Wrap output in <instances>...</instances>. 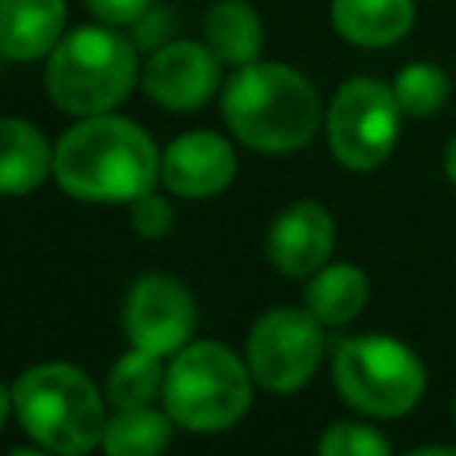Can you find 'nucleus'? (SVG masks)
Here are the masks:
<instances>
[{"label": "nucleus", "instance_id": "obj_1", "mask_svg": "<svg viewBox=\"0 0 456 456\" xmlns=\"http://www.w3.org/2000/svg\"><path fill=\"white\" fill-rule=\"evenodd\" d=\"M61 189L86 203H132L160 178L153 139L128 118L89 114L53 150Z\"/></svg>", "mask_w": 456, "mask_h": 456}, {"label": "nucleus", "instance_id": "obj_2", "mask_svg": "<svg viewBox=\"0 0 456 456\" xmlns=\"http://www.w3.org/2000/svg\"><path fill=\"white\" fill-rule=\"evenodd\" d=\"M221 114L239 142L264 153H289L314 139L321 100L296 68L249 61L228 82Z\"/></svg>", "mask_w": 456, "mask_h": 456}, {"label": "nucleus", "instance_id": "obj_3", "mask_svg": "<svg viewBox=\"0 0 456 456\" xmlns=\"http://www.w3.org/2000/svg\"><path fill=\"white\" fill-rule=\"evenodd\" d=\"M14 413L25 435H32L50 452H86L100 445L107 413L96 385L71 363H36L28 367L14 388Z\"/></svg>", "mask_w": 456, "mask_h": 456}, {"label": "nucleus", "instance_id": "obj_4", "mask_svg": "<svg viewBox=\"0 0 456 456\" xmlns=\"http://www.w3.org/2000/svg\"><path fill=\"white\" fill-rule=\"evenodd\" d=\"M135 86L132 43L103 25H82L50 50L46 93L50 100L78 118L114 110Z\"/></svg>", "mask_w": 456, "mask_h": 456}, {"label": "nucleus", "instance_id": "obj_5", "mask_svg": "<svg viewBox=\"0 0 456 456\" xmlns=\"http://www.w3.org/2000/svg\"><path fill=\"white\" fill-rule=\"evenodd\" d=\"M253 395L249 367L217 342H189L164 374V406L185 431H224Z\"/></svg>", "mask_w": 456, "mask_h": 456}, {"label": "nucleus", "instance_id": "obj_6", "mask_svg": "<svg viewBox=\"0 0 456 456\" xmlns=\"http://www.w3.org/2000/svg\"><path fill=\"white\" fill-rule=\"evenodd\" d=\"M335 385L342 399L370 417H399L424 392L420 360L388 335L346 338L335 349Z\"/></svg>", "mask_w": 456, "mask_h": 456}, {"label": "nucleus", "instance_id": "obj_7", "mask_svg": "<svg viewBox=\"0 0 456 456\" xmlns=\"http://www.w3.org/2000/svg\"><path fill=\"white\" fill-rule=\"evenodd\" d=\"M399 114H403V107L385 82L349 78L328 107L331 153L353 171L378 167L395 146Z\"/></svg>", "mask_w": 456, "mask_h": 456}, {"label": "nucleus", "instance_id": "obj_8", "mask_svg": "<svg viewBox=\"0 0 456 456\" xmlns=\"http://www.w3.org/2000/svg\"><path fill=\"white\" fill-rule=\"evenodd\" d=\"M324 356L321 321L310 310L278 306L267 310L246 342V367L267 392H292L306 385Z\"/></svg>", "mask_w": 456, "mask_h": 456}, {"label": "nucleus", "instance_id": "obj_9", "mask_svg": "<svg viewBox=\"0 0 456 456\" xmlns=\"http://www.w3.org/2000/svg\"><path fill=\"white\" fill-rule=\"evenodd\" d=\"M196 328V303L171 274H142L125 299L128 342L157 356L178 353Z\"/></svg>", "mask_w": 456, "mask_h": 456}, {"label": "nucleus", "instance_id": "obj_10", "mask_svg": "<svg viewBox=\"0 0 456 456\" xmlns=\"http://www.w3.org/2000/svg\"><path fill=\"white\" fill-rule=\"evenodd\" d=\"M221 82V57L200 43H167L160 46L142 71L146 93L171 110H196L214 96Z\"/></svg>", "mask_w": 456, "mask_h": 456}, {"label": "nucleus", "instance_id": "obj_11", "mask_svg": "<svg viewBox=\"0 0 456 456\" xmlns=\"http://www.w3.org/2000/svg\"><path fill=\"white\" fill-rule=\"evenodd\" d=\"M235 175V153L217 132H185L160 157V182L175 196H217Z\"/></svg>", "mask_w": 456, "mask_h": 456}, {"label": "nucleus", "instance_id": "obj_12", "mask_svg": "<svg viewBox=\"0 0 456 456\" xmlns=\"http://www.w3.org/2000/svg\"><path fill=\"white\" fill-rule=\"evenodd\" d=\"M331 246H335L331 214L314 200H303L281 210L267 232V256L289 278H303L324 267V260L331 256Z\"/></svg>", "mask_w": 456, "mask_h": 456}, {"label": "nucleus", "instance_id": "obj_13", "mask_svg": "<svg viewBox=\"0 0 456 456\" xmlns=\"http://www.w3.org/2000/svg\"><path fill=\"white\" fill-rule=\"evenodd\" d=\"M64 32V0H0V53L7 61L50 57Z\"/></svg>", "mask_w": 456, "mask_h": 456}, {"label": "nucleus", "instance_id": "obj_14", "mask_svg": "<svg viewBox=\"0 0 456 456\" xmlns=\"http://www.w3.org/2000/svg\"><path fill=\"white\" fill-rule=\"evenodd\" d=\"M53 171L43 132L21 118H0V196H21Z\"/></svg>", "mask_w": 456, "mask_h": 456}, {"label": "nucleus", "instance_id": "obj_15", "mask_svg": "<svg viewBox=\"0 0 456 456\" xmlns=\"http://www.w3.org/2000/svg\"><path fill=\"white\" fill-rule=\"evenodd\" d=\"M331 21L356 46H388L413 25V0H335Z\"/></svg>", "mask_w": 456, "mask_h": 456}, {"label": "nucleus", "instance_id": "obj_16", "mask_svg": "<svg viewBox=\"0 0 456 456\" xmlns=\"http://www.w3.org/2000/svg\"><path fill=\"white\" fill-rule=\"evenodd\" d=\"M207 46L224 64H249L264 46V28L246 0H214L203 18Z\"/></svg>", "mask_w": 456, "mask_h": 456}, {"label": "nucleus", "instance_id": "obj_17", "mask_svg": "<svg viewBox=\"0 0 456 456\" xmlns=\"http://www.w3.org/2000/svg\"><path fill=\"white\" fill-rule=\"evenodd\" d=\"M367 303V278L353 264H331L306 285V310L321 324H346Z\"/></svg>", "mask_w": 456, "mask_h": 456}, {"label": "nucleus", "instance_id": "obj_18", "mask_svg": "<svg viewBox=\"0 0 456 456\" xmlns=\"http://www.w3.org/2000/svg\"><path fill=\"white\" fill-rule=\"evenodd\" d=\"M171 442V413H157L150 406H125L103 428V452L107 456H153Z\"/></svg>", "mask_w": 456, "mask_h": 456}, {"label": "nucleus", "instance_id": "obj_19", "mask_svg": "<svg viewBox=\"0 0 456 456\" xmlns=\"http://www.w3.org/2000/svg\"><path fill=\"white\" fill-rule=\"evenodd\" d=\"M164 367L160 356L150 349L132 346V353H125L110 374H107V399L125 410V406H150V399L164 395Z\"/></svg>", "mask_w": 456, "mask_h": 456}, {"label": "nucleus", "instance_id": "obj_20", "mask_svg": "<svg viewBox=\"0 0 456 456\" xmlns=\"http://www.w3.org/2000/svg\"><path fill=\"white\" fill-rule=\"evenodd\" d=\"M392 93L403 107V114H413V118H428L435 114L445 96H449V78L442 68L435 64H406L395 82H392Z\"/></svg>", "mask_w": 456, "mask_h": 456}, {"label": "nucleus", "instance_id": "obj_21", "mask_svg": "<svg viewBox=\"0 0 456 456\" xmlns=\"http://www.w3.org/2000/svg\"><path fill=\"white\" fill-rule=\"evenodd\" d=\"M317 449H321L324 456H385V452H388V442H385L374 428H367V424H349V420H342V424H331V428L321 435Z\"/></svg>", "mask_w": 456, "mask_h": 456}, {"label": "nucleus", "instance_id": "obj_22", "mask_svg": "<svg viewBox=\"0 0 456 456\" xmlns=\"http://www.w3.org/2000/svg\"><path fill=\"white\" fill-rule=\"evenodd\" d=\"M132 224H135L139 235L160 239V235H167V228H171V207H167L160 196L142 192V196L132 200Z\"/></svg>", "mask_w": 456, "mask_h": 456}, {"label": "nucleus", "instance_id": "obj_23", "mask_svg": "<svg viewBox=\"0 0 456 456\" xmlns=\"http://www.w3.org/2000/svg\"><path fill=\"white\" fill-rule=\"evenodd\" d=\"M153 0H86V7L107 25H132L150 11Z\"/></svg>", "mask_w": 456, "mask_h": 456}, {"label": "nucleus", "instance_id": "obj_24", "mask_svg": "<svg viewBox=\"0 0 456 456\" xmlns=\"http://www.w3.org/2000/svg\"><path fill=\"white\" fill-rule=\"evenodd\" d=\"M445 175L456 182V139L445 146Z\"/></svg>", "mask_w": 456, "mask_h": 456}, {"label": "nucleus", "instance_id": "obj_25", "mask_svg": "<svg viewBox=\"0 0 456 456\" xmlns=\"http://www.w3.org/2000/svg\"><path fill=\"white\" fill-rule=\"evenodd\" d=\"M14 406V399H11V392L0 385V428H4V420H7V410Z\"/></svg>", "mask_w": 456, "mask_h": 456}, {"label": "nucleus", "instance_id": "obj_26", "mask_svg": "<svg viewBox=\"0 0 456 456\" xmlns=\"http://www.w3.org/2000/svg\"><path fill=\"white\" fill-rule=\"evenodd\" d=\"M452 417H456V399H452Z\"/></svg>", "mask_w": 456, "mask_h": 456}]
</instances>
